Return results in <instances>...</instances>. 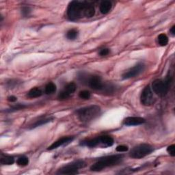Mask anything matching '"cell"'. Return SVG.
<instances>
[{"label": "cell", "mask_w": 175, "mask_h": 175, "mask_svg": "<svg viewBox=\"0 0 175 175\" xmlns=\"http://www.w3.org/2000/svg\"><path fill=\"white\" fill-rule=\"evenodd\" d=\"M66 12L69 20L75 21L83 17H92L95 14V8L89 2L73 1L69 4Z\"/></svg>", "instance_id": "obj_1"}, {"label": "cell", "mask_w": 175, "mask_h": 175, "mask_svg": "<svg viewBox=\"0 0 175 175\" xmlns=\"http://www.w3.org/2000/svg\"><path fill=\"white\" fill-rule=\"evenodd\" d=\"M123 157L122 155H112L101 157L91 166L90 170L93 172H99L106 168L116 166L122 162Z\"/></svg>", "instance_id": "obj_2"}, {"label": "cell", "mask_w": 175, "mask_h": 175, "mask_svg": "<svg viewBox=\"0 0 175 175\" xmlns=\"http://www.w3.org/2000/svg\"><path fill=\"white\" fill-rule=\"evenodd\" d=\"M101 107L97 105L80 108L75 111L80 121L88 122L96 119L101 114Z\"/></svg>", "instance_id": "obj_3"}, {"label": "cell", "mask_w": 175, "mask_h": 175, "mask_svg": "<svg viewBox=\"0 0 175 175\" xmlns=\"http://www.w3.org/2000/svg\"><path fill=\"white\" fill-rule=\"evenodd\" d=\"M173 83V76L168 73L165 79H155L152 83V88L157 95L164 97L168 92Z\"/></svg>", "instance_id": "obj_4"}, {"label": "cell", "mask_w": 175, "mask_h": 175, "mask_svg": "<svg viewBox=\"0 0 175 175\" xmlns=\"http://www.w3.org/2000/svg\"><path fill=\"white\" fill-rule=\"evenodd\" d=\"M86 166V163L83 160H77L69 163L59 168L56 174H76L78 170L83 168Z\"/></svg>", "instance_id": "obj_5"}, {"label": "cell", "mask_w": 175, "mask_h": 175, "mask_svg": "<svg viewBox=\"0 0 175 175\" xmlns=\"http://www.w3.org/2000/svg\"><path fill=\"white\" fill-rule=\"evenodd\" d=\"M152 146L148 144H141L133 148L129 153V156L134 159H142L150 155L153 151Z\"/></svg>", "instance_id": "obj_6"}, {"label": "cell", "mask_w": 175, "mask_h": 175, "mask_svg": "<svg viewBox=\"0 0 175 175\" xmlns=\"http://www.w3.org/2000/svg\"><path fill=\"white\" fill-rule=\"evenodd\" d=\"M145 65L144 63L139 62L137 64L135 65L134 67L129 69L127 72H125L123 75H122V79H129L135 77L139 75L141 73L143 72L144 70Z\"/></svg>", "instance_id": "obj_7"}, {"label": "cell", "mask_w": 175, "mask_h": 175, "mask_svg": "<svg viewBox=\"0 0 175 175\" xmlns=\"http://www.w3.org/2000/svg\"><path fill=\"white\" fill-rule=\"evenodd\" d=\"M141 103L144 106H150L154 103L153 94L149 86H146L142 90L140 96Z\"/></svg>", "instance_id": "obj_8"}, {"label": "cell", "mask_w": 175, "mask_h": 175, "mask_svg": "<svg viewBox=\"0 0 175 175\" xmlns=\"http://www.w3.org/2000/svg\"><path fill=\"white\" fill-rule=\"evenodd\" d=\"M87 84L91 88L95 90H103L104 89H106L108 88H106V86L103 84L101 78L98 75L90 76L87 80Z\"/></svg>", "instance_id": "obj_9"}, {"label": "cell", "mask_w": 175, "mask_h": 175, "mask_svg": "<svg viewBox=\"0 0 175 175\" xmlns=\"http://www.w3.org/2000/svg\"><path fill=\"white\" fill-rule=\"evenodd\" d=\"M73 140H74V137H73V136H65V137H62L58 140L57 141L54 142L51 146H49L48 150H54L59 148V147L60 146L67 145L70 144L71 142H72L73 141Z\"/></svg>", "instance_id": "obj_10"}, {"label": "cell", "mask_w": 175, "mask_h": 175, "mask_svg": "<svg viewBox=\"0 0 175 175\" xmlns=\"http://www.w3.org/2000/svg\"><path fill=\"white\" fill-rule=\"evenodd\" d=\"M146 122V120L144 118L138 116H131L126 118L123 124L126 126H138L144 124Z\"/></svg>", "instance_id": "obj_11"}, {"label": "cell", "mask_w": 175, "mask_h": 175, "mask_svg": "<svg viewBox=\"0 0 175 175\" xmlns=\"http://www.w3.org/2000/svg\"><path fill=\"white\" fill-rule=\"evenodd\" d=\"M54 119V118L51 117V116H41L30 126V129H33L38 127H40V126H41V125L47 124V123H48V122L53 121Z\"/></svg>", "instance_id": "obj_12"}, {"label": "cell", "mask_w": 175, "mask_h": 175, "mask_svg": "<svg viewBox=\"0 0 175 175\" xmlns=\"http://www.w3.org/2000/svg\"><path fill=\"white\" fill-rule=\"evenodd\" d=\"M112 8V3L110 1H103L101 3L99 6L100 12L103 14V15H106V14L109 13Z\"/></svg>", "instance_id": "obj_13"}, {"label": "cell", "mask_w": 175, "mask_h": 175, "mask_svg": "<svg viewBox=\"0 0 175 175\" xmlns=\"http://www.w3.org/2000/svg\"><path fill=\"white\" fill-rule=\"evenodd\" d=\"M15 162V158L14 157L10 155H4V154H1V158H0V163L2 165H12Z\"/></svg>", "instance_id": "obj_14"}, {"label": "cell", "mask_w": 175, "mask_h": 175, "mask_svg": "<svg viewBox=\"0 0 175 175\" xmlns=\"http://www.w3.org/2000/svg\"><path fill=\"white\" fill-rule=\"evenodd\" d=\"M42 94H43V92H42V90L40 88H33L27 93V96L30 98H38L42 96Z\"/></svg>", "instance_id": "obj_15"}, {"label": "cell", "mask_w": 175, "mask_h": 175, "mask_svg": "<svg viewBox=\"0 0 175 175\" xmlns=\"http://www.w3.org/2000/svg\"><path fill=\"white\" fill-rule=\"evenodd\" d=\"M55 91H56V86L52 82L48 83L45 88V92L47 94H52L55 93Z\"/></svg>", "instance_id": "obj_16"}, {"label": "cell", "mask_w": 175, "mask_h": 175, "mask_svg": "<svg viewBox=\"0 0 175 175\" xmlns=\"http://www.w3.org/2000/svg\"><path fill=\"white\" fill-rule=\"evenodd\" d=\"M157 40H158V43L160 46H166L168 43V38L164 34H159L158 38H157Z\"/></svg>", "instance_id": "obj_17"}, {"label": "cell", "mask_w": 175, "mask_h": 175, "mask_svg": "<svg viewBox=\"0 0 175 175\" xmlns=\"http://www.w3.org/2000/svg\"><path fill=\"white\" fill-rule=\"evenodd\" d=\"M78 36V31L75 29L70 30L67 31L66 33V38H68L69 40H75Z\"/></svg>", "instance_id": "obj_18"}, {"label": "cell", "mask_w": 175, "mask_h": 175, "mask_svg": "<svg viewBox=\"0 0 175 175\" xmlns=\"http://www.w3.org/2000/svg\"><path fill=\"white\" fill-rule=\"evenodd\" d=\"M28 163H29V159L27 157L25 156L21 157L17 160V164L19 166H21V167L26 166L28 165Z\"/></svg>", "instance_id": "obj_19"}, {"label": "cell", "mask_w": 175, "mask_h": 175, "mask_svg": "<svg viewBox=\"0 0 175 175\" xmlns=\"http://www.w3.org/2000/svg\"><path fill=\"white\" fill-rule=\"evenodd\" d=\"M26 107H27V106L25 104L17 103V104H15V105H14V106H11V107L7 110V111H8V112H13V111L23 110V109H24V108H26Z\"/></svg>", "instance_id": "obj_20"}, {"label": "cell", "mask_w": 175, "mask_h": 175, "mask_svg": "<svg viewBox=\"0 0 175 175\" xmlns=\"http://www.w3.org/2000/svg\"><path fill=\"white\" fill-rule=\"evenodd\" d=\"M77 89V86L75 83L73 82H71L68 83L67 85L65 86L64 90L66 91V92H69L70 94H71L74 93Z\"/></svg>", "instance_id": "obj_21"}, {"label": "cell", "mask_w": 175, "mask_h": 175, "mask_svg": "<svg viewBox=\"0 0 175 175\" xmlns=\"http://www.w3.org/2000/svg\"><path fill=\"white\" fill-rule=\"evenodd\" d=\"M79 97L82 99H85V100L89 99L90 98V93L89 91L88 90H83L79 92Z\"/></svg>", "instance_id": "obj_22"}, {"label": "cell", "mask_w": 175, "mask_h": 175, "mask_svg": "<svg viewBox=\"0 0 175 175\" xmlns=\"http://www.w3.org/2000/svg\"><path fill=\"white\" fill-rule=\"evenodd\" d=\"M71 97V94H70L69 92H66L65 90H62V92H59V95H58V98L60 100H65V99H67Z\"/></svg>", "instance_id": "obj_23"}, {"label": "cell", "mask_w": 175, "mask_h": 175, "mask_svg": "<svg viewBox=\"0 0 175 175\" xmlns=\"http://www.w3.org/2000/svg\"><path fill=\"white\" fill-rule=\"evenodd\" d=\"M31 13V9L29 8V7L27 6H24L21 9V14L24 17H27L30 15Z\"/></svg>", "instance_id": "obj_24"}, {"label": "cell", "mask_w": 175, "mask_h": 175, "mask_svg": "<svg viewBox=\"0 0 175 175\" xmlns=\"http://www.w3.org/2000/svg\"><path fill=\"white\" fill-rule=\"evenodd\" d=\"M167 152L172 157L175 156V145L172 144L167 148Z\"/></svg>", "instance_id": "obj_25"}, {"label": "cell", "mask_w": 175, "mask_h": 175, "mask_svg": "<svg viewBox=\"0 0 175 175\" xmlns=\"http://www.w3.org/2000/svg\"><path fill=\"white\" fill-rule=\"evenodd\" d=\"M129 150L127 146L125 145H120L118 146L116 148V150L117 152H126Z\"/></svg>", "instance_id": "obj_26"}, {"label": "cell", "mask_w": 175, "mask_h": 175, "mask_svg": "<svg viewBox=\"0 0 175 175\" xmlns=\"http://www.w3.org/2000/svg\"><path fill=\"white\" fill-rule=\"evenodd\" d=\"M110 50H109V49L104 48V49H102V50H101V51H99V55H101V56H106V55L110 54Z\"/></svg>", "instance_id": "obj_27"}, {"label": "cell", "mask_w": 175, "mask_h": 175, "mask_svg": "<svg viewBox=\"0 0 175 175\" xmlns=\"http://www.w3.org/2000/svg\"><path fill=\"white\" fill-rule=\"evenodd\" d=\"M8 100L10 101V102H15V101L17 100V98L15 96H10L8 98Z\"/></svg>", "instance_id": "obj_28"}, {"label": "cell", "mask_w": 175, "mask_h": 175, "mask_svg": "<svg viewBox=\"0 0 175 175\" xmlns=\"http://www.w3.org/2000/svg\"><path fill=\"white\" fill-rule=\"evenodd\" d=\"M170 31V33H171V34L173 35V36H174V34H175V26H174L171 27Z\"/></svg>", "instance_id": "obj_29"}]
</instances>
